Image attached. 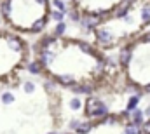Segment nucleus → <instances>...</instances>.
Segmentation results:
<instances>
[{"instance_id": "obj_1", "label": "nucleus", "mask_w": 150, "mask_h": 134, "mask_svg": "<svg viewBox=\"0 0 150 134\" xmlns=\"http://www.w3.org/2000/svg\"><path fill=\"white\" fill-rule=\"evenodd\" d=\"M126 77L136 87L150 85V40L142 38L131 45L129 61L126 63Z\"/></svg>"}, {"instance_id": "obj_2", "label": "nucleus", "mask_w": 150, "mask_h": 134, "mask_svg": "<svg viewBox=\"0 0 150 134\" xmlns=\"http://www.w3.org/2000/svg\"><path fill=\"white\" fill-rule=\"evenodd\" d=\"M124 0H74V7L82 16H105L113 12Z\"/></svg>"}, {"instance_id": "obj_3", "label": "nucleus", "mask_w": 150, "mask_h": 134, "mask_svg": "<svg viewBox=\"0 0 150 134\" xmlns=\"http://www.w3.org/2000/svg\"><path fill=\"white\" fill-rule=\"evenodd\" d=\"M86 115L91 117V118H107L108 117V108L103 101L100 99H94V98H89L86 101Z\"/></svg>"}, {"instance_id": "obj_4", "label": "nucleus", "mask_w": 150, "mask_h": 134, "mask_svg": "<svg viewBox=\"0 0 150 134\" xmlns=\"http://www.w3.org/2000/svg\"><path fill=\"white\" fill-rule=\"evenodd\" d=\"M129 122H133L134 126L142 127V126H143V122H145V113H143V110L134 108V110H133V113H131V117H129Z\"/></svg>"}, {"instance_id": "obj_5", "label": "nucleus", "mask_w": 150, "mask_h": 134, "mask_svg": "<svg viewBox=\"0 0 150 134\" xmlns=\"http://www.w3.org/2000/svg\"><path fill=\"white\" fill-rule=\"evenodd\" d=\"M129 54H131V45H126V47L120 51V54H119V63H120L122 66H126V63L129 61Z\"/></svg>"}, {"instance_id": "obj_6", "label": "nucleus", "mask_w": 150, "mask_h": 134, "mask_svg": "<svg viewBox=\"0 0 150 134\" xmlns=\"http://www.w3.org/2000/svg\"><path fill=\"white\" fill-rule=\"evenodd\" d=\"M140 98H142V94H140V92H138V94H134V96H131V98H129V101H127V106H126V110H127V111H133V110L138 106Z\"/></svg>"}, {"instance_id": "obj_7", "label": "nucleus", "mask_w": 150, "mask_h": 134, "mask_svg": "<svg viewBox=\"0 0 150 134\" xmlns=\"http://www.w3.org/2000/svg\"><path fill=\"white\" fill-rule=\"evenodd\" d=\"M52 5L56 7V11H61V12H67L68 11V4L65 0H52Z\"/></svg>"}, {"instance_id": "obj_8", "label": "nucleus", "mask_w": 150, "mask_h": 134, "mask_svg": "<svg viewBox=\"0 0 150 134\" xmlns=\"http://www.w3.org/2000/svg\"><path fill=\"white\" fill-rule=\"evenodd\" d=\"M28 71L33 73V75L40 73V71H42V65H40V61H33V63H30V65H28Z\"/></svg>"}, {"instance_id": "obj_9", "label": "nucleus", "mask_w": 150, "mask_h": 134, "mask_svg": "<svg viewBox=\"0 0 150 134\" xmlns=\"http://www.w3.org/2000/svg\"><path fill=\"white\" fill-rule=\"evenodd\" d=\"M91 129H93V124H91V122H86V124H82V122H80V126L77 127V133H79V134H87Z\"/></svg>"}, {"instance_id": "obj_10", "label": "nucleus", "mask_w": 150, "mask_h": 134, "mask_svg": "<svg viewBox=\"0 0 150 134\" xmlns=\"http://www.w3.org/2000/svg\"><path fill=\"white\" fill-rule=\"evenodd\" d=\"M51 18H52L56 23H59V21H63L65 12H61V11H52V12H51Z\"/></svg>"}, {"instance_id": "obj_11", "label": "nucleus", "mask_w": 150, "mask_h": 134, "mask_svg": "<svg viewBox=\"0 0 150 134\" xmlns=\"http://www.w3.org/2000/svg\"><path fill=\"white\" fill-rule=\"evenodd\" d=\"M70 108H72V110H75V111H77V110H80V108H82V99L74 98V99L70 101Z\"/></svg>"}, {"instance_id": "obj_12", "label": "nucleus", "mask_w": 150, "mask_h": 134, "mask_svg": "<svg viewBox=\"0 0 150 134\" xmlns=\"http://www.w3.org/2000/svg\"><path fill=\"white\" fill-rule=\"evenodd\" d=\"M65 30H67V25H65L63 21H59V23H58V26L54 28V33H56V35H63Z\"/></svg>"}, {"instance_id": "obj_13", "label": "nucleus", "mask_w": 150, "mask_h": 134, "mask_svg": "<svg viewBox=\"0 0 150 134\" xmlns=\"http://www.w3.org/2000/svg\"><path fill=\"white\" fill-rule=\"evenodd\" d=\"M2 101H4V103H5V104H11V103H12V101H14V96H12V94H11V92H5V94H4V96H2Z\"/></svg>"}, {"instance_id": "obj_14", "label": "nucleus", "mask_w": 150, "mask_h": 134, "mask_svg": "<svg viewBox=\"0 0 150 134\" xmlns=\"http://www.w3.org/2000/svg\"><path fill=\"white\" fill-rule=\"evenodd\" d=\"M142 133L143 134H150V118L147 122H143V126H142Z\"/></svg>"}, {"instance_id": "obj_15", "label": "nucleus", "mask_w": 150, "mask_h": 134, "mask_svg": "<svg viewBox=\"0 0 150 134\" xmlns=\"http://www.w3.org/2000/svg\"><path fill=\"white\" fill-rule=\"evenodd\" d=\"M33 89H35V85H33L32 82H26V84H25V91H26V92H32Z\"/></svg>"}, {"instance_id": "obj_16", "label": "nucleus", "mask_w": 150, "mask_h": 134, "mask_svg": "<svg viewBox=\"0 0 150 134\" xmlns=\"http://www.w3.org/2000/svg\"><path fill=\"white\" fill-rule=\"evenodd\" d=\"M79 126H80V120H72L70 122V129H77Z\"/></svg>"}, {"instance_id": "obj_17", "label": "nucleus", "mask_w": 150, "mask_h": 134, "mask_svg": "<svg viewBox=\"0 0 150 134\" xmlns=\"http://www.w3.org/2000/svg\"><path fill=\"white\" fill-rule=\"evenodd\" d=\"M143 113H145V115H147V117H150V104H149V106H147V110H145V111H143Z\"/></svg>"}]
</instances>
